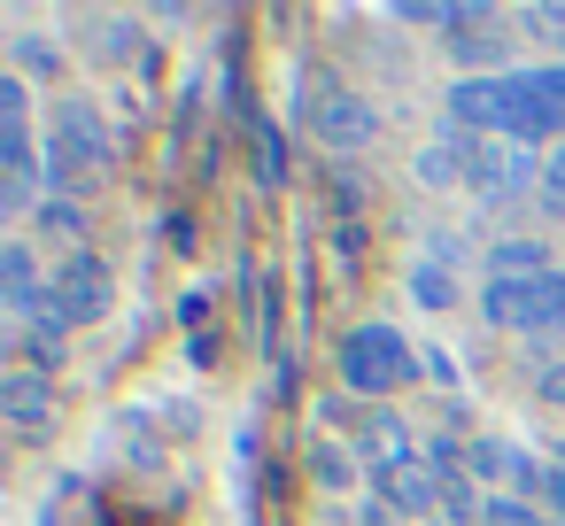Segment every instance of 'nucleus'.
I'll return each mask as SVG.
<instances>
[{
    "mask_svg": "<svg viewBox=\"0 0 565 526\" xmlns=\"http://www.w3.org/2000/svg\"><path fill=\"white\" fill-rule=\"evenodd\" d=\"M341 379H349L356 395H395V387L418 379V356L403 348L395 325H356L349 348H341Z\"/></svg>",
    "mask_w": 565,
    "mask_h": 526,
    "instance_id": "f257e3e1",
    "label": "nucleus"
},
{
    "mask_svg": "<svg viewBox=\"0 0 565 526\" xmlns=\"http://www.w3.org/2000/svg\"><path fill=\"white\" fill-rule=\"evenodd\" d=\"M480 310H488V325L542 333V325H557V318H565V279H557V271H550V279H488Z\"/></svg>",
    "mask_w": 565,
    "mask_h": 526,
    "instance_id": "f03ea898",
    "label": "nucleus"
},
{
    "mask_svg": "<svg viewBox=\"0 0 565 526\" xmlns=\"http://www.w3.org/2000/svg\"><path fill=\"white\" fill-rule=\"evenodd\" d=\"M565 132V63H542V71H511V132L503 140H550Z\"/></svg>",
    "mask_w": 565,
    "mask_h": 526,
    "instance_id": "7ed1b4c3",
    "label": "nucleus"
},
{
    "mask_svg": "<svg viewBox=\"0 0 565 526\" xmlns=\"http://www.w3.org/2000/svg\"><path fill=\"white\" fill-rule=\"evenodd\" d=\"M302 117H310V132L326 140V148H372L380 140V117H372V101L364 94H349V86H310V101H302Z\"/></svg>",
    "mask_w": 565,
    "mask_h": 526,
    "instance_id": "20e7f679",
    "label": "nucleus"
},
{
    "mask_svg": "<svg viewBox=\"0 0 565 526\" xmlns=\"http://www.w3.org/2000/svg\"><path fill=\"white\" fill-rule=\"evenodd\" d=\"M55 171H71V179L109 171V132H102V117L86 101H63V117H55Z\"/></svg>",
    "mask_w": 565,
    "mask_h": 526,
    "instance_id": "39448f33",
    "label": "nucleus"
},
{
    "mask_svg": "<svg viewBox=\"0 0 565 526\" xmlns=\"http://www.w3.org/2000/svg\"><path fill=\"white\" fill-rule=\"evenodd\" d=\"M47 310H55L63 325L102 318V310H109V271H102V256H71V264L55 271V287H47Z\"/></svg>",
    "mask_w": 565,
    "mask_h": 526,
    "instance_id": "423d86ee",
    "label": "nucleus"
},
{
    "mask_svg": "<svg viewBox=\"0 0 565 526\" xmlns=\"http://www.w3.org/2000/svg\"><path fill=\"white\" fill-rule=\"evenodd\" d=\"M0 410H9L17 433H40L47 410H55V387H47L40 372H9V379H0Z\"/></svg>",
    "mask_w": 565,
    "mask_h": 526,
    "instance_id": "0eeeda50",
    "label": "nucleus"
},
{
    "mask_svg": "<svg viewBox=\"0 0 565 526\" xmlns=\"http://www.w3.org/2000/svg\"><path fill=\"white\" fill-rule=\"evenodd\" d=\"M441 487H449V480H441L434 464H418V457H411V464H395V472H380L387 511H434V503H441Z\"/></svg>",
    "mask_w": 565,
    "mask_h": 526,
    "instance_id": "6e6552de",
    "label": "nucleus"
},
{
    "mask_svg": "<svg viewBox=\"0 0 565 526\" xmlns=\"http://www.w3.org/2000/svg\"><path fill=\"white\" fill-rule=\"evenodd\" d=\"M0 294H9V310H24V318H47V294H40V271H32L24 240L0 248Z\"/></svg>",
    "mask_w": 565,
    "mask_h": 526,
    "instance_id": "1a4fd4ad",
    "label": "nucleus"
},
{
    "mask_svg": "<svg viewBox=\"0 0 565 526\" xmlns=\"http://www.w3.org/2000/svg\"><path fill=\"white\" fill-rule=\"evenodd\" d=\"M472 163H480V171H472V186H488V194H511V186H526V148H519V140H503V148H480Z\"/></svg>",
    "mask_w": 565,
    "mask_h": 526,
    "instance_id": "9d476101",
    "label": "nucleus"
},
{
    "mask_svg": "<svg viewBox=\"0 0 565 526\" xmlns=\"http://www.w3.org/2000/svg\"><path fill=\"white\" fill-rule=\"evenodd\" d=\"M0 171H9V194H24L32 186V132H24V117H0Z\"/></svg>",
    "mask_w": 565,
    "mask_h": 526,
    "instance_id": "9b49d317",
    "label": "nucleus"
},
{
    "mask_svg": "<svg viewBox=\"0 0 565 526\" xmlns=\"http://www.w3.org/2000/svg\"><path fill=\"white\" fill-rule=\"evenodd\" d=\"M418 179H426V186L472 179V171H465V140H457V132H449V140H426V148H418Z\"/></svg>",
    "mask_w": 565,
    "mask_h": 526,
    "instance_id": "f8f14e48",
    "label": "nucleus"
},
{
    "mask_svg": "<svg viewBox=\"0 0 565 526\" xmlns=\"http://www.w3.org/2000/svg\"><path fill=\"white\" fill-rule=\"evenodd\" d=\"M364 449H372V472H395V464H411V433L380 410V418H364Z\"/></svg>",
    "mask_w": 565,
    "mask_h": 526,
    "instance_id": "ddd939ff",
    "label": "nucleus"
},
{
    "mask_svg": "<svg viewBox=\"0 0 565 526\" xmlns=\"http://www.w3.org/2000/svg\"><path fill=\"white\" fill-rule=\"evenodd\" d=\"M488 279H550V256H542L534 240H503V248L488 256Z\"/></svg>",
    "mask_w": 565,
    "mask_h": 526,
    "instance_id": "4468645a",
    "label": "nucleus"
},
{
    "mask_svg": "<svg viewBox=\"0 0 565 526\" xmlns=\"http://www.w3.org/2000/svg\"><path fill=\"white\" fill-rule=\"evenodd\" d=\"M480 526H542V518H534L526 503H511V495H488V503H480Z\"/></svg>",
    "mask_w": 565,
    "mask_h": 526,
    "instance_id": "2eb2a0df",
    "label": "nucleus"
},
{
    "mask_svg": "<svg viewBox=\"0 0 565 526\" xmlns=\"http://www.w3.org/2000/svg\"><path fill=\"white\" fill-rule=\"evenodd\" d=\"M411 294H418L426 310H441V302H449V271H441V264H418V279H411Z\"/></svg>",
    "mask_w": 565,
    "mask_h": 526,
    "instance_id": "dca6fc26",
    "label": "nucleus"
},
{
    "mask_svg": "<svg viewBox=\"0 0 565 526\" xmlns=\"http://www.w3.org/2000/svg\"><path fill=\"white\" fill-rule=\"evenodd\" d=\"M17 63H24V71H63V63H55L40 40H17Z\"/></svg>",
    "mask_w": 565,
    "mask_h": 526,
    "instance_id": "f3484780",
    "label": "nucleus"
},
{
    "mask_svg": "<svg viewBox=\"0 0 565 526\" xmlns=\"http://www.w3.org/2000/svg\"><path fill=\"white\" fill-rule=\"evenodd\" d=\"M542 194H550V202H557V210H565V148H557V163H550V171H542Z\"/></svg>",
    "mask_w": 565,
    "mask_h": 526,
    "instance_id": "a211bd4d",
    "label": "nucleus"
},
{
    "mask_svg": "<svg viewBox=\"0 0 565 526\" xmlns=\"http://www.w3.org/2000/svg\"><path fill=\"white\" fill-rule=\"evenodd\" d=\"M526 24H542V32H557V40H565V9H550V0H542V9H526Z\"/></svg>",
    "mask_w": 565,
    "mask_h": 526,
    "instance_id": "6ab92c4d",
    "label": "nucleus"
},
{
    "mask_svg": "<svg viewBox=\"0 0 565 526\" xmlns=\"http://www.w3.org/2000/svg\"><path fill=\"white\" fill-rule=\"evenodd\" d=\"M47 225H55V233H78V225H86V217H78V210H71V202H47Z\"/></svg>",
    "mask_w": 565,
    "mask_h": 526,
    "instance_id": "aec40b11",
    "label": "nucleus"
},
{
    "mask_svg": "<svg viewBox=\"0 0 565 526\" xmlns=\"http://www.w3.org/2000/svg\"><path fill=\"white\" fill-rule=\"evenodd\" d=\"M542 395H550V402H565V372H542Z\"/></svg>",
    "mask_w": 565,
    "mask_h": 526,
    "instance_id": "412c9836",
    "label": "nucleus"
},
{
    "mask_svg": "<svg viewBox=\"0 0 565 526\" xmlns=\"http://www.w3.org/2000/svg\"><path fill=\"white\" fill-rule=\"evenodd\" d=\"M542 487H550V503H557V518H565V472H550Z\"/></svg>",
    "mask_w": 565,
    "mask_h": 526,
    "instance_id": "4be33fe9",
    "label": "nucleus"
}]
</instances>
